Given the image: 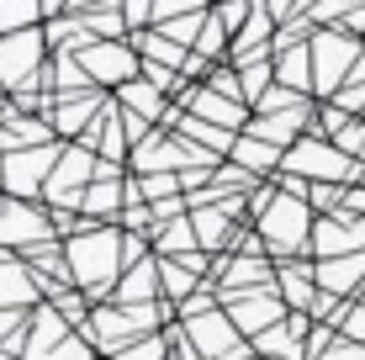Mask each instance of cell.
<instances>
[{
	"instance_id": "1",
	"label": "cell",
	"mask_w": 365,
	"mask_h": 360,
	"mask_svg": "<svg viewBox=\"0 0 365 360\" xmlns=\"http://www.w3.org/2000/svg\"><path fill=\"white\" fill-rule=\"evenodd\" d=\"M43 64H48V32L43 27L0 32V91L27 96L43 80Z\"/></svg>"
},
{
	"instance_id": "2",
	"label": "cell",
	"mask_w": 365,
	"mask_h": 360,
	"mask_svg": "<svg viewBox=\"0 0 365 360\" xmlns=\"http://www.w3.org/2000/svg\"><path fill=\"white\" fill-rule=\"evenodd\" d=\"M307 43H312V91L318 96H339L365 48L355 43V32H344V27H318Z\"/></svg>"
},
{
	"instance_id": "3",
	"label": "cell",
	"mask_w": 365,
	"mask_h": 360,
	"mask_svg": "<svg viewBox=\"0 0 365 360\" xmlns=\"http://www.w3.org/2000/svg\"><path fill=\"white\" fill-rule=\"evenodd\" d=\"M85 64V74H91L96 85H128L138 80V69H143V53L133 48V37H96V43H85L80 53H74Z\"/></svg>"
},
{
	"instance_id": "4",
	"label": "cell",
	"mask_w": 365,
	"mask_h": 360,
	"mask_svg": "<svg viewBox=\"0 0 365 360\" xmlns=\"http://www.w3.org/2000/svg\"><path fill=\"white\" fill-rule=\"evenodd\" d=\"M117 239H122V233H111V228L69 239V270H74L80 287H91V292L106 287L111 292V276H117Z\"/></svg>"
},
{
	"instance_id": "5",
	"label": "cell",
	"mask_w": 365,
	"mask_h": 360,
	"mask_svg": "<svg viewBox=\"0 0 365 360\" xmlns=\"http://www.w3.org/2000/svg\"><path fill=\"white\" fill-rule=\"evenodd\" d=\"M292 175H318V180H349L360 175V159H349L334 138H297L281 159Z\"/></svg>"
},
{
	"instance_id": "6",
	"label": "cell",
	"mask_w": 365,
	"mask_h": 360,
	"mask_svg": "<svg viewBox=\"0 0 365 360\" xmlns=\"http://www.w3.org/2000/svg\"><path fill=\"white\" fill-rule=\"evenodd\" d=\"M259 212H265V222H259V228H265V239H270V250L275 254H297L302 244H307V202H302V196H259Z\"/></svg>"
},
{
	"instance_id": "7",
	"label": "cell",
	"mask_w": 365,
	"mask_h": 360,
	"mask_svg": "<svg viewBox=\"0 0 365 360\" xmlns=\"http://www.w3.org/2000/svg\"><path fill=\"white\" fill-rule=\"evenodd\" d=\"M0 159H6V185H11V191H32L48 170H58L64 148L43 143V148H27V154H0Z\"/></svg>"
},
{
	"instance_id": "8",
	"label": "cell",
	"mask_w": 365,
	"mask_h": 360,
	"mask_svg": "<svg viewBox=\"0 0 365 360\" xmlns=\"http://www.w3.org/2000/svg\"><path fill=\"white\" fill-rule=\"evenodd\" d=\"M275 85H286L297 96L312 91V43H286L275 53Z\"/></svg>"
},
{
	"instance_id": "9",
	"label": "cell",
	"mask_w": 365,
	"mask_h": 360,
	"mask_svg": "<svg viewBox=\"0 0 365 360\" xmlns=\"http://www.w3.org/2000/svg\"><path fill=\"white\" fill-rule=\"evenodd\" d=\"M37 239H48L43 217L21 202H0V244H37Z\"/></svg>"
},
{
	"instance_id": "10",
	"label": "cell",
	"mask_w": 365,
	"mask_h": 360,
	"mask_svg": "<svg viewBox=\"0 0 365 360\" xmlns=\"http://www.w3.org/2000/svg\"><path fill=\"white\" fill-rule=\"evenodd\" d=\"M185 101H191V111L201 122H212V128H249L244 101H228V96H217V91H191Z\"/></svg>"
},
{
	"instance_id": "11",
	"label": "cell",
	"mask_w": 365,
	"mask_h": 360,
	"mask_svg": "<svg viewBox=\"0 0 365 360\" xmlns=\"http://www.w3.org/2000/svg\"><path fill=\"white\" fill-rule=\"evenodd\" d=\"M323 128L334 133V143L344 148L349 159H365V122H360V117H349V111L329 106V111H323Z\"/></svg>"
},
{
	"instance_id": "12",
	"label": "cell",
	"mask_w": 365,
	"mask_h": 360,
	"mask_svg": "<svg viewBox=\"0 0 365 360\" xmlns=\"http://www.w3.org/2000/svg\"><path fill=\"white\" fill-rule=\"evenodd\" d=\"M117 96H122V106H128L133 117H143V122H159V117H165V91H159V85H148V80H128Z\"/></svg>"
},
{
	"instance_id": "13",
	"label": "cell",
	"mask_w": 365,
	"mask_h": 360,
	"mask_svg": "<svg viewBox=\"0 0 365 360\" xmlns=\"http://www.w3.org/2000/svg\"><path fill=\"white\" fill-rule=\"evenodd\" d=\"M233 159H238V165H249V170H270V165H281V159H286V148H275V143H265V138L249 133V138L233 143Z\"/></svg>"
},
{
	"instance_id": "14",
	"label": "cell",
	"mask_w": 365,
	"mask_h": 360,
	"mask_svg": "<svg viewBox=\"0 0 365 360\" xmlns=\"http://www.w3.org/2000/svg\"><path fill=\"white\" fill-rule=\"evenodd\" d=\"M43 16H48L43 0H0V32H27Z\"/></svg>"
},
{
	"instance_id": "15",
	"label": "cell",
	"mask_w": 365,
	"mask_h": 360,
	"mask_svg": "<svg viewBox=\"0 0 365 360\" xmlns=\"http://www.w3.org/2000/svg\"><path fill=\"white\" fill-rule=\"evenodd\" d=\"M360 276H365V259H360V254L323 265V287H329V292H355V287H360Z\"/></svg>"
},
{
	"instance_id": "16",
	"label": "cell",
	"mask_w": 365,
	"mask_h": 360,
	"mask_svg": "<svg viewBox=\"0 0 365 360\" xmlns=\"http://www.w3.org/2000/svg\"><path fill=\"white\" fill-rule=\"evenodd\" d=\"M0 302H6V307L32 302V276L21 265H0Z\"/></svg>"
},
{
	"instance_id": "17",
	"label": "cell",
	"mask_w": 365,
	"mask_h": 360,
	"mask_svg": "<svg viewBox=\"0 0 365 360\" xmlns=\"http://www.w3.org/2000/svg\"><path fill=\"white\" fill-rule=\"evenodd\" d=\"M228 43H233V32L222 27L217 11H212L207 27H201V37H196V53H201V58H222V53H228Z\"/></svg>"
},
{
	"instance_id": "18",
	"label": "cell",
	"mask_w": 365,
	"mask_h": 360,
	"mask_svg": "<svg viewBox=\"0 0 365 360\" xmlns=\"http://www.w3.org/2000/svg\"><path fill=\"white\" fill-rule=\"evenodd\" d=\"M154 259H138L133 265V276H128V287H122V297H128V302H138V297H154Z\"/></svg>"
},
{
	"instance_id": "19",
	"label": "cell",
	"mask_w": 365,
	"mask_h": 360,
	"mask_svg": "<svg viewBox=\"0 0 365 360\" xmlns=\"http://www.w3.org/2000/svg\"><path fill=\"white\" fill-rule=\"evenodd\" d=\"M191 334H196V344H201V350H217L222 339H233V324H222V318H196Z\"/></svg>"
},
{
	"instance_id": "20",
	"label": "cell",
	"mask_w": 365,
	"mask_h": 360,
	"mask_svg": "<svg viewBox=\"0 0 365 360\" xmlns=\"http://www.w3.org/2000/svg\"><path fill=\"white\" fill-rule=\"evenodd\" d=\"M117 6H122V16H128V32H143L148 21H154L159 0H117Z\"/></svg>"
},
{
	"instance_id": "21",
	"label": "cell",
	"mask_w": 365,
	"mask_h": 360,
	"mask_svg": "<svg viewBox=\"0 0 365 360\" xmlns=\"http://www.w3.org/2000/svg\"><path fill=\"white\" fill-rule=\"evenodd\" d=\"M233 281H238V287H265L270 270H265V265H249V259H238V265L228 270V287H233Z\"/></svg>"
},
{
	"instance_id": "22",
	"label": "cell",
	"mask_w": 365,
	"mask_h": 360,
	"mask_svg": "<svg viewBox=\"0 0 365 360\" xmlns=\"http://www.w3.org/2000/svg\"><path fill=\"white\" fill-rule=\"evenodd\" d=\"M281 292L292 297V302H312V287H307V276L302 270H286V281H281Z\"/></svg>"
},
{
	"instance_id": "23",
	"label": "cell",
	"mask_w": 365,
	"mask_h": 360,
	"mask_svg": "<svg viewBox=\"0 0 365 360\" xmlns=\"http://www.w3.org/2000/svg\"><path fill=\"white\" fill-rule=\"evenodd\" d=\"M191 287H196V265H170V292L185 297Z\"/></svg>"
},
{
	"instance_id": "24",
	"label": "cell",
	"mask_w": 365,
	"mask_h": 360,
	"mask_svg": "<svg viewBox=\"0 0 365 360\" xmlns=\"http://www.w3.org/2000/svg\"><path fill=\"white\" fill-rule=\"evenodd\" d=\"M344 334L349 339H365V307H355V313L344 318Z\"/></svg>"
},
{
	"instance_id": "25",
	"label": "cell",
	"mask_w": 365,
	"mask_h": 360,
	"mask_svg": "<svg viewBox=\"0 0 365 360\" xmlns=\"http://www.w3.org/2000/svg\"><path fill=\"white\" fill-rule=\"evenodd\" d=\"M297 6H302V0H265V11H270V16H292Z\"/></svg>"
},
{
	"instance_id": "26",
	"label": "cell",
	"mask_w": 365,
	"mask_h": 360,
	"mask_svg": "<svg viewBox=\"0 0 365 360\" xmlns=\"http://www.w3.org/2000/svg\"><path fill=\"white\" fill-rule=\"evenodd\" d=\"M74 6V0H43V11H48V16H58V11H69Z\"/></svg>"
}]
</instances>
